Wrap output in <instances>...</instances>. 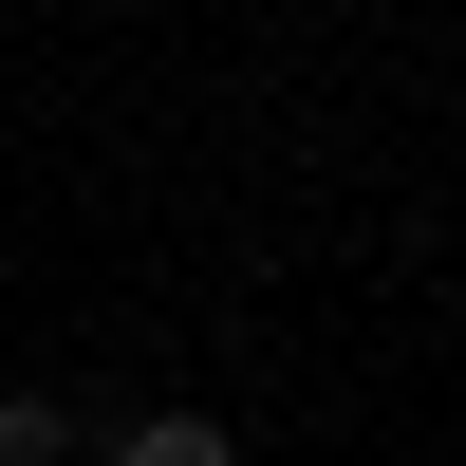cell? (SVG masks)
<instances>
[{
    "label": "cell",
    "mask_w": 466,
    "mask_h": 466,
    "mask_svg": "<svg viewBox=\"0 0 466 466\" xmlns=\"http://www.w3.org/2000/svg\"><path fill=\"white\" fill-rule=\"evenodd\" d=\"M75 448H94V430H75L56 392H0V466H75Z\"/></svg>",
    "instance_id": "obj_1"
},
{
    "label": "cell",
    "mask_w": 466,
    "mask_h": 466,
    "mask_svg": "<svg viewBox=\"0 0 466 466\" xmlns=\"http://www.w3.org/2000/svg\"><path fill=\"white\" fill-rule=\"evenodd\" d=\"M112 466H243V448H224L206 410H149V430H112Z\"/></svg>",
    "instance_id": "obj_2"
}]
</instances>
